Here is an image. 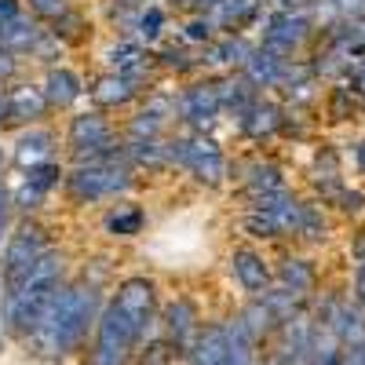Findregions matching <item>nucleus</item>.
Returning <instances> with one entry per match:
<instances>
[{"label":"nucleus","mask_w":365,"mask_h":365,"mask_svg":"<svg viewBox=\"0 0 365 365\" xmlns=\"http://www.w3.org/2000/svg\"><path fill=\"white\" fill-rule=\"evenodd\" d=\"M99 314H103V292L96 282H66L51 296V303L41 311L34 332L26 336L29 351L44 361H58L73 354L88 332L99 325Z\"/></svg>","instance_id":"obj_1"},{"label":"nucleus","mask_w":365,"mask_h":365,"mask_svg":"<svg viewBox=\"0 0 365 365\" xmlns=\"http://www.w3.org/2000/svg\"><path fill=\"white\" fill-rule=\"evenodd\" d=\"M66 274V256L58 249H48L34 267H29L19 282H8L4 296H0V322L11 336H29L41 318V311L51 303V296L63 289Z\"/></svg>","instance_id":"obj_2"},{"label":"nucleus","mask_w":365,"mask_h":365,"mask_svg":"<svg viewBox=\"0 0 365 365\" xmlns=\"http://www.w3.org/2000/svg\"><path fill=\"white\" fill-rule=\"evenodd\" d=\"M299 212H303V197H296L289 187L285 190H274V194H252L241 227H245V234L256 237V241L296 237Z\"/></svg>","instance_id":"obj_3"},{"label":"nucleus","mask_w":365,"mask_h":365,"mask_svg":"<svg viewBox=\"0 0 365 365\" xmlns=\"http://www.w3.org/2000/svg\"><path fill=\"white\" fill-rule=\"evenodd\" d=\"M135 175L128 165H73L63 179V190L77 205H96V201H117L132 194Z\"/></svg>","instance_id":"obj_4"},{"label":"nucleus","mask_w":365,"mask_h":365,"mask_svg":"<svg viewBox=\"0 0 365 365\" xmlns=\"http://www.w3.org/2000/svg\"><path fill=\"white\" fill-rule=\"evenodd\" d=\"M168 161L175 168H187L205 187H223L230 175V165L223 158L220 143L205 132H187V135L168 139Z\"/></svg>","instance_id":"obj_5"},{"label":"nucleus","mask_w":365,"mask_h":365,"mask_svg":"<svg viewBox=\"0 0 365 365\" xmlns=\"http://www.w3.org/2000/svg\"><path fill=\"white\" fill-rule=\"evenodd\" d=\"M139 344H143L139 325L110 299L106 307H103V314H99L96 344H91L88 365H128L135 358V347Z\"/></svg>","instance_id":"obj_6"},{"label":"nucleus","mask_w":365,"mask_h":365,"mask_svg":"<svg viewBox=\"0 0 365 365\" xmlns=\"http://www.w3.org/2000/svg\"><path fill=\"white\" fill-rule=\"evenodd\" d=\"M51 249V241H48V230L41 220L34 216H22L11 234H8V245L4 252H0V267H4V282H19L22 274L34 267L44 252Z\"/></svg>","instance_id":"obj_7"},{"label":"nucleus","mask_w":365,"mask_h":365,"mask_svg":"<svg viewBox=\"0 0 365 365\" xmlns=\"http://www.w3.org/2000/svg\"><path fill=\"white\" fill-rule=\"evenodd\" d=\"M314 34H318V26H314L311 11H282V8H274V11L263 15L259 44L285 55V58H296V51L307 44Z\"/></svg>","instance_id":"obj_8"},{"label":"nucleus","mask_w":365,"mask_h":365,"mask_svg":"<svg viewBox=\"0 0 365 365\" xmlns=\"http://www.w3.org/2000/svg\"><path fill=\"white\" fill-rule=\"evenodd\" d=\"M223 113V103H220V88L216 81H197L190 88L175 91V120H182L190 132H212L216 120Z\"/></svg>","instance_id":"obj_9"},{"label":"nucleus","mask_w":365,"mask_h":365,"mask_svg":"<svg viewBox=\"0 0 365 365\" xmlns=\"http://www.w3.org/2000/svg\"><path fill=\"white\" fill-rule=\"evenodd\" d=\"M113 303L139 325L143 340L154 336V325H158V314H154V307H158V285L150 282V278H128V282H120L117 292H113Z\"/></svg>","instance_id":"obj_10"},{"label":"nucleus","mask_w":365,"mask_h":365,"mask_svg":"<svg viewBox=\"0 0 365 365\" xmlns=\"http://www.w3.org/2000/svg\"><path fill=\"white\" fill-rule=\"evenodd\" d=\"M161 329H165V336L172 340V347L179 351V358H190V351L197 347L201 332H205L201 314H197V307H194L187 296L172 299L168 307H165V314H161Z\"/></svg>","instance_id":"obj_11"},{"label":"nucleus","mask_w":365,"mask_h":365,"mask_svg":"<svg viewBox=\"0 0 365 365\" xmlns=\"http://www.w3.org/2000/svg\"><path fill=\"white\" fill-rule=\"evenodd\" d=\"M8 91V128H34L48 117L51 103L44 96L41 84H29V81H15L4 88Z\"/></svg>","instance_id":"obj_12"},{"label":"nucleus","mask_w":365,"mask_h":365,"mask_svg":"<svg viewBox=\"0 0 365 365\" xmlns=\"http://www.w3.org/2000/svg\"><path fill=\"white\" fill-rule=\"evenodd\" d=\"M234 125H237L241 135H249V139H256V143H267V139H274V135L282 132V125H285V106L274 103L270 96H259L245 113L234 120Z\"/></svg>","instance_id":"obj_13"},{"label":"nucleus","mask_w":365,"mask_h":365,"mask_svg":"<svg viewBox=\"0 0 365 365\" xmlns=\"http://www.w3.org/2000/svg\"><path fill=\"white\" fill-rule=\"evenodd\" d=\"M230 274H234V282L245 289L249 296H263V292L274 285L270 263H267V256L256 252V249H234V256H230Z\"/></svg>","instance_id":"obj_14"},{"label":"nucleus","mask_w":365,"mask_h":365,"mask_svg":"<svg viewBox=\"0 0 365 365\" xmlns=\"http://www.w3.org/2000/svg\"><path fill=\"white\" fill-rule=\"evenodd\" d=\"M143 81L139 77H128V73H103L96 81V88H91V99H96L99 110H120V106H128L143 96Z\"/></svg>","instance_id":"obj_15"},{"label":"nucleus","mask_w":365,"mask_h":365,"mask_svg":"<svg viewBox=\"0 0 365 365\" xmlns=\"http://www.w3.org/2000/svg\"><path fill=\"white\" fill-rule=\"evenodd\" d=\"M263 15H267V0H220L208 11L212 26L223 29V34H241V29L256 26Z\"/></svg>","instance_id":"obj_16"},{"label":"nucleus","mask_w":365,"mask_h":365,"mask_svg":"<svg viewBox=\"0 0 365 365\" xmlns=\"http://www.w3.org/2000/svg\"><path fill=\"white\" fill-rule=\"evenodd\" d=\"M289 63H292V58H285V55H278V51L256 44V51L249 55V63L241 66V73H245L259 91H270V88H282V81H285V73H289Z\"/></svg>","instance_id":"obj_17"},{"label":"nucleus","mask_w":365,"mask_h":365,"mask_svg":"<svg viewBox=\"0 0 365 365\" xmlns=\"http://www.w3.org/2000/svg\"><path fill=\"white\" fill-rule=\"evenodd\" d=\"M55 154V135L48 132V128H22L19 132V139H15V146H11V161L22 168V172H29V168H37V165H44V161H55L51 158Z\"/></svg>","instance_id":"obj_18"},{"label":"nucleus","mask_w":365,"mask_h":365,"mask_svg":"<svg viewBox=\"0 0 365 365\" xmlns=\"http://www.w3.org/2000/svg\"><path fill=\"white\" fill-rule=\"evenodd\" d=\"M256 51V44L245 34H223L220 41L205 44L201 66H227V70H241L249 63V55Z\"/></svg>","instance_id":"obj_19"},{"label":"nucleus","mask_w":365,"mask_h":365,"mask_svg":"<svg viewBox=\"0 0 365 365\" xmlns=\"http://www.w3.org/2000/svg\"><path fill=\"white\" fill-rule=\"evenodd\" d=\"M216 88H220V103H223V113H230L234 120L245 113L263 91L241 73V70H234V73H227V77H216Z\"/></svg>","instance_id":"obj_20"},{"label":"nucleus","mask_w":365,"mask_h":365,"mask_svg":"<svg viewBox=\"0 0 365 365\" xmlns=\"http://www.w3.org/2000/svg\"><path fill=\"white\" fill-rule=\"evenodd\" d=\"M41 88H44L51 110H70V106L84 96V81H81L70 66H48Z\"/></svg>","instance_id":"obj_21"},{"label":"nucleus","mask_w":365,"mask_h":365,"mask_svg":"<svg viewBox=\"0 0 365 365\" xmlns=\"http://www.w3.org/2000/svg\"><path fill=\"white\" fill-rule=\"evenodd\" d=\"M241 182H245V194H274V190H285L289 179H285V168L270 158H256L249 165H241Z\"/></svg>","instance_id":"obj_22"},{"label":"nucleus","mask_w":365,"mask_h":365,"mask_svg":"<svg viewBox=\"0 0 365 365\" xmlns=\"http://www.w3.org/2000/svg\"><path fill=\"white\" fill-rule=\"evenodd\" d=\"M44 37V29H41V19H34L29 11H22L19 19L4 22V34H0V48H8L15 55H34L37 41Z\"/></svg>","instance_id":"obj_23"},{"label":"nucleus","mask_w":365,"mask_h":365,"mask_svg":"<svg viewBox=\"0 0 365 365\" xmlns=\"http://www.w3.org/2000/svg\"><path fill=\"white\" fill-rule=\"evenodd\" d=\"M274 282L307 299V296L314 292V285H318V270H314V263H311L307 256H285V259L278 263V278H274Z\"/></svg>","instance_id":"obj_24"},{"label":"nucleus","mask_w":365,"mask_h":365,"mask_svg":"<svg viewBox=\"0 0 365 365\" xmlns=\"http://www.w3.org/2000/svg\"><path fill=\"white\" fill-rule=\"evenodd\" d=\"M190 365H230V347H227V325H205L197 347L187 358Z\"/></svg>","instance_id":"obj_25"},{"label":"nucleus","mask_w":365,"mask_h":365,"mask_svg":"<svg viewBox=\"0 0 365 365\" xmlns=\"http://www.w3.org/2000/svg\"><path fill=\"white\" fill-rule=\"evenodd\" d=\"M103 227H106V234H113V237H135V234L146 227V212H143L139 205H132V201H120L117 208L106 212Z\"/></svg>","instance_id":"obj_26"},{"label":"nucleus","mask_w":365,"mask_h":365,"mask_svg":"<svg viewBox=\"0 0 365 365\" xmlns=\"http://www.w3.org/2000/svg\"><path fill=\"white\" fill-rule=\"evenodd\" d=\"M237 318L245 322V329L252 332L256 340H263V336H274V332L282 329V325H278V318H274V311L267 307V303H263L259 296H252V299L245 303V311H241Z\"/></svg>","instance_id":"obj_27"},{"label":"nucleus","mask_w":365,"mask_h":365,"mask_svg":"<svg viewBox=\"0 0 365 365\" xmlns=\"http://www.w3.org/2000/svg\"><path fill=\"white\" fill-rule=\"evenodd\" d=\"M358 110H365V106H361V96H358V91H354L347 81H340L336 88L329 91V99H325L329 120H336V125H340V120H351Z\"/></svg>","instance_id":"obj_28"},{"label":"nucleus","mask_w":365,"mask_h":365,"mask_svg":"<svg viewBox=\"0 0 365 365\" xmlns=\"http://www.w3.org/2000/svg\"><path fill=\"white\" fill-rule=\"evenodd\" d=\"M296 237L307 241V245H322L329 237V220L318 201H303V212H299V227H296Z\"/></svg>","instance_id":"obj_29"},{"label":"nucleus","mask_w":365,"mask_h":365,"mask_svg":"<svg viewBox=\"0 0 365 365\" xmlns=\"http://www.w3.org/2000/svg\"><path fill=\"white\" fill-rule=\"evenodd\" d=\"M168 128V117L158 113L154 106H143L132 120H128V139H161Z\"/></svg>","instance_id":"obj_30"},{"label":"nucleus","mask_w":365,"mask_h":365,"mask_svg":"<svg viewBox=\"0 0 365 365\" xmlns=\"http://www.w3.org/2000/svg\"><path fill=\"white\" fill-rule=\"evenodd\" d=\"M161 29H165V8H161V4H143L139 15H135V26H132L135 41L154 44V41L161 37Z\"/></svg>","instance_id":"obj_31"},{"label":"nucleus","mask_w":365,"mask_h":365,"mask_svg":"<svg viewBox=\"0 0 365 365\" xmlns=\"http://www.w3.org/2000/svg\"><path fill=\"white\" fill-rule=\"evenodd\" d=\"M26 179L34 182V187H37L41 194H51V190L58 187V182L66 179V172H63V165H58V161H44V165H37V168H29V172H26Z\"/></svg>","instance_id":"obj_32"},{"label":"nucleus","mask_w":365,"mask_h":365,"mask_svg":"<svg viewBox=\"0 0 365 365\" xmlns=\"http://www.w3.org/2000/svg\"><path fill=\"white\" fill-rule=\"evenodd\" d=\"M44 197H48V194H41V190H37L26 175H22L19 187L11 190V201H15V212H19V216H34V212L44 205Z\"/></svg>","instance_id":"obj_33"},{"label":"nucleus","mask_w":365,"mask_h":365,"mask_svg":"<svg viewBox=\"0 0 365 365\" xmlns=\"http://www.w3.org/2000/svg\"><path fill=\"white\" fill-rule=\"evenodd\" d=\"M158 63H161L165 70H175V73H190V70H197V66H201V58H194V55H187L182 48L168 44V48H161V51H158Z\"/></svg>","instance_id":"obj_34"},{"label":"nucleus","mask_w":365,"mask_h":365,"mask_svg":"<svg viewBox=\"0 0 365 365\" xmlns=\"http://www.w3.org/2000/svg\"><path fill=\"white\" fill-rule=\"evenodd\" d=\"M182 41H190V44H212V41H216V26H212L208 15H190V22L182 26Z\"/></svg>","instance_id":"obj_35"},{"label":"nucleus","mask_w":365,"mask_h":365,"mask_svg":"<svg viewBox=\"0 0 365 365\" xmlns=\"http://www.w3.org/2000/svg\"><path fill=\"white\" fill-rule=\"evenodd\" d=\"M175 354H179V351L172 347L168 336H165V340H146V347H143V354H139V365H168Z\"/></svg>","instance_id":"obj_36"},{"label":"nucleus","mask_w":365,"mask_h":365,"mask_svg":"<svg viewBox=\"0 0 365 365\" xmlns=\"http://www.w3.org/2000/svg\"><path fill=\"white\" fill-rule=\"evenodd\" d=\"M26 8H29V15L34 19H41V22H55V19H63L66 11H70V0H26Z\"/></svg>","instance_id":"obj_37"},{"label":"nucleus","mask_w":365,"mask_h":365,"mask_svg":"<svg viewBox=\"0 0 365 365\" xmlns=\"http://www.w3.org/2000/svg\"><path fill=\"white\" fill-rule=\"evenodd\" d=\"M11 212H15L11 190L4 187V179H0V252H4V245H8V234H11Z\"/></svg>","instance_id":"obj_38"},{"label":"nucleus","mask_w":365,"mask_h":365,"mask_svg":"<svg viewBox=\"0 0 365 365\" xmlns=\"http://www.w3.org/2000/svg\"><path fill=\"white\" fill-rule=\"evenodd\" d=\"M332 205H336V208L344 212V216H358V212H365V194H361L358 187H344V190H340V197L332 201Z\"/></svg>","instance_id":"obj_39"},{"label":"nucleus","mask_w":365,"mask_h":365,"mask_svg":"<svg viewBox=\"0 0 365 365\" xmlns=\"http://www.w3.org/2000/svg\"><path fill=\"white\" fill-rule=\"evenodd\" d=\"M51 34H55L58 41H73V37L81 34V15L70 8L63 19H55V22H51Z\"/></svg>","instance_id":"obj_40"},{"label":"nucleus","mask_w":365,"mask_h":365,"mask_svg":"<svg viewBox=\"0 0 365 365\" xmlns=\"http://www.w3.org/2000/svg\"><path fill=\"white\" fill-rule=\"evenodd\" d=\"M336 8V22H365V0H332Z\"/></svg>","instance_id":"obj_41"},{"label":"nucleus","mask_w":365,"mask_h":365,"mask_svg":"<svg viewBox=\"0 0 365 365\" xmlns=\"http://www.w3.org/2000/svg\"><path fill=\"white\" fill-rule=\"evenodd\" d=\"M15 77H19V55L8 51V48H0V88L15 84Z\"/></svg>","instance_id":"obj_42"},{"label":"nucleus","mask_w":365,"mask_h":365,"mask_svg":"<svg viewBox=\"0 0 365 365\" xmlns=\"http://www.w3.org/2000/svg\"><path fill=\"white\" fill-rule=\"evenodd\" d=\"M175 4H179L182 11H190V15H208L212 8L220 4V0H175Z\"/></svg>","instance_id":"obj_43"},{"label":"nucleus","mask_w":365,"mask_h":365,"mask_svg":"<svg viewBox=\"0 0 365 365\" xmlns=\"http://www.w3.org/2000/svg\"><path fill=\"white\" fill-rule=\"evenodd\" d=\"M19 15H22L19 0H0V22H11V19H19Z\"/></svg>","instance_id":"obj_44"},{"label":"nucleus","mask_w":365,"mask_h":365,"mask_svg":"<svg viewBox=\"0 0 365 365\" xmlns=\"http://www.w3.org/2000/svg\"><path fill=\"white\" fill-rule=\"evenodd\" d=\"M351 256H354V263H365V227L354 234V241H351Z\"/></svg>","instance_id":"obj_45"},{"label":"nucleus","mask_w":365,"mask_h":365,"mask_svg":"<svg viewBox=\"0 0 365 365\" xmlns=\"http://www.w3.org/2000/svg\"><path fill=\"white\" fill-rule=\"evenodd\" d=\"M354 292H358V303L365 307V263L354 267Z\"/></svg>","instance_id":"obj_46"},{"label":"nucleus","mask_w":365,"mask_h":365,"mask_svg":"<svg viewBox=\"0 0 365 365\" xmlns=\"http://www.w3.org/2000/svg\"><path fill=\"white\" fill-rule=\"evenodd\" d=\"M354 168L365 175V139H358V143H354Z\"/></svg>","instance_id":"obj_47"},{"label":"nucleus","mask_w":365,"mask_h":365,"mask_svg":"<svg viewBox=\"0 0 365 365\" xmlns=\"http://www.w3.org/2000/svg\"><path fill=\"white\" fill-rule=\"evenodd\" d=\"M0 347H4V322H0Z\"/></svg>","instance_id":"obj_48"},{"label":"nucleus","mask_w":365,"mask_h":365,"mask_svg":"<svg viewBox=\"0 0 365 365\" xmlns=\"http://www.w3.org/2000/svg\"><path fill=\"white\" fill-rule=\"evenodd\" d=\"M0 175H4V150H0Z\"/></svg>","instance_id":"obj_49"},{"label":"nucleus","mask_w":365,"mask_h":365,"mask_svg":"<svg viewBox=\"0 0 365 365\" xmlns=\"http://www.w3.org/2000/svg\"><path fill=\"white\" fill-rule=\"evenodd\" d=\"M0 34H4V22H0Z\"/></svg>","instance_id":"obj_50"},{"label":"nucleus","mask_w":365,"mask_h":365,"mask_svg":"<svg viewBox=\"0 0 365 365\" xmlns=\"http://www.w3.org/2000/svg\"><path fill=\"white\" fill-rule=\"evenodd\" d=\"M361 41H365V29H361Z\"/></svg>","instance_id":"obj_51"},{"label":"nucleus","mask_w":365,"mask_h":365,"mask_svg":"<svg viewBox=\"0 0 365 365\" xmlns=\"http://www.w3.org/2000/svg\"><path fill=\"white\" fill-rule=\"evenodd\" d=\"M361 106H365V99H361Z\"/></svg>","instance_id":"obj_52"}]
</instances>
